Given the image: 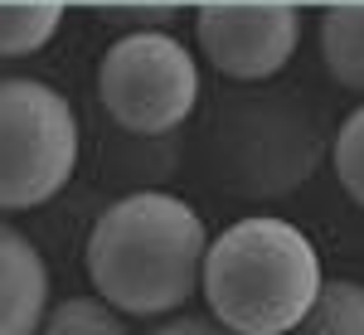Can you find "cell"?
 <instances>
[{"instance_id":"7c38bea8","label":"cell","mask_w":364,"mask_h":335,"mask_svg":"<svg viewBox=\"0 0 364 335\" xmlns=\"http://www.w3.org/2000/svg\"><path fill=\"white\" fill-rule=\"evenodd\" d=\"M331 161H336V175H340V185H345V195L364 209V102L340 122Z\"/></svg>"},{"instance_id":"5b68a950","label":"cell","mask_w":364,"mask_h":335,"mask_svg":"<svg viewBox=\"0 0 364 335\" xmlns=\"http://www.w3.org/2000/svg\"><path fill=\"white\" fill-rule=\"evenodd\" d=\"M97 97L122 132L170 137L199 107V63L170 29H127L97 63Z\"/></svg>"},{"instance_id":"30bf717a","label":"cell","mask_w":364,"mask_h":335,"mask_svg":"<svg viewBox=\"0 0 364 335\" xmlns=\"http://www.w3.org/2000/svg\"><path fill=\"white\" fill-rule=\"evenodd\" d=\"M63 25L58 0H25V5H0V58H29L49 49V39Z\"/></svg>"},{"instance_id":"6da1fadb","label":"cell","mask_w":364,"mask_h":335,"mask_svg":"<svg viewBox=\"0 0 364 335\" xmlns=\"http://www.w3.org/2000/svg\"><path fill=\"white\" fill-rule=\"evenodd\" d=\"M204 219L180 195L132 190L112 199L87 233V277L92 292L127 321L175 316L199 292Z\"/></svg>"},{"instance_id":"9c48e42d","label":"cell","mask_w":364,"mask_h":335,"mask_svg":"<svg viewBox=\"0 0 364 335\" xmlns=\"http://www.w3.org/2000/svg\"><path fill=\"white\" fill-rule=\"evenodd\" d=\"M282 335H364V282L326 277L311 311Z\"/></svg>"},{"instance_id":"3957f363","label":"cell","mask_w":364,"mask_h":335,"mask_svg":"<svg viewBox=\"0 0 364 335\" xmlns=\"http://www.w3.org/2000/svg\"><path fill=\"white\" fill-rule=\"evenodd\" d=\"M321 122L301 92L267 83H233L214 102L204 132V161L228 195L282 199L301 190L321 166Z\"/></svg>"},{"instance_id":"8992f818","label":"cell","mask_w":364,"mask_h":335,"mask_svg":"<svg viewBox=\"0 0 364 335\" xmlns=\"http://www.w3.org/2000/svg\"><path fill=\"white\" fill-rule=\"evenodd\" d=\"M195 34L228 83H267L301 44V10L287 0H209L195 10Z\"/></svg>"},{"instance_id":"8fae6325","label":"cell","mask_w":364,"mask_h":335,"mask_svg":"<svg viewBox=\"0 0 364 335\" xmlns=\"http://www.w3.org/2000/svg\"><path fill=\"white\" fill-rule=\"evenodd\" d=\"M34 335H132L127 316L112 311L102 297H63L44 311Z\"/></svg>"},{"instance_id":"7a4b0ae2","label":"cell","mask_w":364,"mask_h":335,"mask_svg":"<svg viewBox=\"0 0 364 335\" xmlns=\"http://www.w3.org/2000/svg\"><path fill=\"white\" fill-rule=\"evenodd\" d=\"M321 252L296 223L248 214L204 243L199 292L238 335H282L321 297Z\"/></svg>"},{"instance_id":"4fadbf2b","label":"cell","mask_w":364,"mask_h":335,"mask_svg":"<svg viewBox=\"0 0 364 335\" xmlns=\"http://www.w3.org/2000/svg\"><path fill=\"white\" fill-rule=\"evenodd\" d=\"M102 20H112V25H127V29H170L180 20V5H112V10H102Z\"/></svg>"},{"instance_id":"ba28073f","label":"cell","mask_w":364,"mask_h":335,"mask_svg":"<svg viewBox=\"0 0 364 335\" xmlns=\"http://www.w3.org/2000/svg\"><path fill=\"white\" fill-rule=\"evenodd\" d=\"M321 63L345 92L364 97V5H331L321 15Z\"/></svg>"},{"instance_id":"52a82bcc","label":"cell","mask_w":364,"mask_h":335,"mask_svg":"<svg viewBox=\"0 0 364 335\" xmlns=\"http://www.w3.org/2000/svg\"><path fill=\"white\" fill-rule=\"evenodd\" d=\"M49 311V267L20 228L0 223V335H34Z\"/></svg>"},{"instance_id":"5bb4252c","label":"cell","mask_w":364,"mask_h":335,"mask_svg":"<svg viewBox=\"0 0 364 335\" xmlns=\"http://www.w3.org/2000/svg\"><path fill=\"white\" fill-rule=\"evenodd\" d=\"M151 335H238V331H228L214 316H161Z\"/></svg>"},{"instance_id":"277c9868","label":"cell","mask_w":364,"mask_h":335,"mask_svg":"<svg viewBox=\"0 0 364 335\" xmlns=\"http://www.w3.org/2000/svg\"><path fill=\"white\" fill-rule=\"evenodd\" d=\"M78 170V117L58 87L0 78V214L39 209Z\"/></svg>"}]
</instances>
